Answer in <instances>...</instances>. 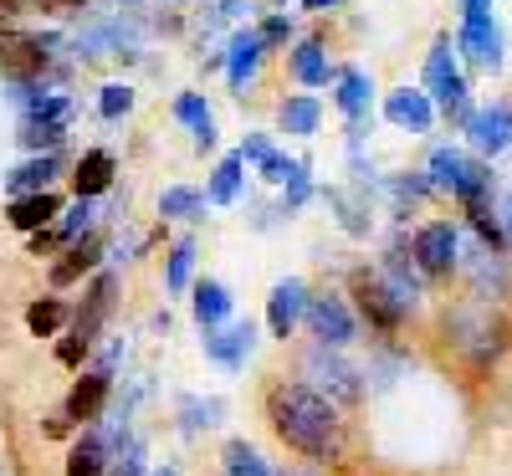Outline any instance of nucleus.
Masks as SVG:
<instances>
[{
  "instance_id": "36",
  "label": "nucleus",
  "mask_w": 512,
  "mask_h": 476,
  "mask_svg": "<svg viewBox=\"0 0 512 476\" xmlns=\"http://www.w3.org/2000/svg\"><path fill=\"white\" fill-rule=\"evenodd\" d=\"M287 31H292V21H287V16H272V21L262 26V41H287Z\"/></svg>"
},
{
  "instance_id": "10",
  "label": "nucleus",
  "mask_w": 512,
  "mask_h": 476,
  "mask_svg": "<svg viewBox=\"0 0 512 476\" xmlns=\"http://www.w3.org/2000/svg\"><path fill=\"white\" fill-rule=\"evenodd\" d=\"M108 313H113V277L103 272V277L88 287V297H82L77 318H72V338L82 343V349H93V338H98V328H103Z\"/></svg>"
},
{
  "instance_id": "7",
  "label": "nucleus",
  "mask_w": 512,
  "mask_h": 476,
  "mask_svg": "<svg viewBox=\"0 0 512 476\" xmlns=\"http://www.w3.org/2000/svg\"><path fill=\"white\" fill-rule=\"evenodd\" d=\"M308 328H313V338L323 343V349H344V343H354V313L344 308V297H333V292L308 302Z\"/></svg>"
},
{
  "instance_id": "16",
  "label": "nucleus",
  "mask_w": 512,
  "mask_h": 476,
  "mask_svg": "<svg viewBox=\"0 0 512 476\" xmlns=\"http://www.w3.org/2000/svg\"><path fill=\"white\" fill-rule=\"evenodd\" d=\"M57 195L47 190V195H21V200H11V210H6V221L16 226V231H31V236H41V226H52L57 221Z\"/></svg>"
},
{
  "instance_id": "8",
  "label": "nucleus",
  "mask_w": 512,
  "mask_h": 476,
  "mask_svg": "<svg viewBox=\"0 0 512 476\" xmlns=\"http://www.w3.org/2000/svg\"><path fill=\"white\" fill-rule=\"evenodd\" d=\"M308 282L303 277H282L277 287H272V297H267V323H272V333L277 338H287L292 328H297V318H308Z\"/></svg>"
},
{
  "instance_id": "25",
  "label": "nucleus",
  "mask_w": 512,
  "mask_h": 476,
  "mask_svg": "<svg viewBox=\"0 0 512 476\" xmlns=\"http://www.w3.org/2000/svg\"><path fill=\"white\" fill-rule=\"evenodd\" d=\"M241 154H231V159H221L216 164V175H210V185H205V200H216V205H231L236 200V190H241Z\"/></svg>"
},
{
  "instance_id": "32",
  "label": "nucleus",
  "mask_w": 512,
  "mask_h": 476,
  "mask_svg": "<svg viewBox=\"0 0 512 476\" xmlns=\"http://www.w3.org/2000/svg\"><path fill=\"white\" fill-rule=\"evenodd\" d=\"M88 226H93V200H77V205L62 215L57 241H77V236H88Z\"/></svg>"
},
{
  "instance_id": "27",
  "label": "nucleus",
  "mask_w": 512,
  "mask_h": 476,
  "mask_svg": "<svg viewBox=\"0 0 512 476\" xmlns=\"http://www.w3.org/2000/svg\"><path fill=\"white\" fill-rule=\"evenodd\" d=\"M200 210H205V195H200V190L175 185V190H164V195H159V215H169V221H195Z\"/></svg>"
},
{
  "instance_id": "19",
  "label": "nucleus",
  "mask_w": 512,
  "mask_h": 476,
  "mask_svg": "<svg viewBox=\"0 0 512 476\" xmlns=\"http://www.w3.org/2000/svg\"><path fill=\"white\" fill-rule=\"evenodd\" d=\"M338 108H344V118H364L369 113V103H374V88H369V77L359 72V67H344V72H338Z\"/></svg>"
},
{
  "instance_id": "24",
  "label": "nucleus",
  "mask_w": 512,
  "mask_h": 476,
  "mask_svg": "<svg viewBox=\"0 0 512 476\" xmlns=\"http://www.w3.org/2000/svg\"><path fill=\"white\" fill-rule=\"evenodd\" d=\"M226 313H231V292H226L221 282L205 277V282L195 287V318H200V328H216Z\"/></svg>"
},
{
  "instance_id": "1",
  "label": "nucleus",
  "mask_w": 512,
  "mask_h": 476,
  "mask_svg": "<svg viewBox=\"0 0 512 476\" xmlns=\"http://www.w3.org/2000/svg\"><path fill=\"white\" fill-rule=\"evenodd\" d=\"M267 415L277 436L303 456H328L338 446V415L308 384H277L267 395Z\"/></svg>"
},
{
  "instance_id": "4",
  "label": "nucleus",
  "mask_w": 512,
  "mask_h": 476,
  "mask_svg": "<svg viewBox=\"0 0 512 476\" xmlns=\"http://www.w3.org/2000/svg\"><path fill=\"white\" fill-rule=\"evenodd\" d=\"M456 251H461V236H456L451 221H431V226L415 231V267H420L425 277H451V272L461 267Z\"/></svg>"
},
{
  "instance_id": "38",
  "label": "nucleus",
  "mask_w": 512,
  "mask_h": 476,
  "mask_svg": "<svg viewBox=\"0 0 512 476\" xmlns=\"http://www.w3.org/2000/svg\"><path fill=\"white\" fill-rule=\"evenodd\" d=\"M108 476H139V451H128V456H118V466H113Z\"/></svg>"
},
{
  "instance_id": "40",
  "label": "nucleus",
  "mask_w": 512,
  "mask_h": 476,
  "mask_svg": "<svg viewBox=\"0 0 512 476\" xmlns=\"http://www.w3.org/2000/svg\"><path fill=\"white\" fill-rule=\"evenodd\" d=\"M16 11H21V0H0V26H11Z\"/></svg>"
},
{
  "instance_id": "13",
  "label": "nucleus",
  "mask_w": 512,
  "mask_h": 476,
  "mask_svg": "<svg viewBox=\"0 0 512 476\" xmlns=\"http://www.w3.org/2000/svg\"><path fill=\"white\" fill-rule=\"evenodd\" d=\"M384 118H390V123H400V128H410V134H425V128L436 123V108H431V98H425V93H415V88H400V93H390V98H384Z\"/></svg>"
},
{
  "instance_id": "28",
  "label": "nucleus",
  "mask_w": 512,
  "mask_h": 476,
  "mask_svg": "<svg viewBox=\"0 0 512 476\" xmlns=\"http://www.w3.org/2000/svg\"><path fill=\"white\" fill-rule=\"evenodd\" d=\"M62 318H67L62 297H41V302H31V308H26V328H31L36 338H52V333L62 328Z\"/></svg>"
},
{
  "instance_id": "12",
  "label": "nucleus",
  "mask_w": 512,
  "mask_h": 476,
  "mask_svg": "<svg viewBox=\"0 0 512 476\" xmlns=\"http://www.w3.org/2000/svg\"><path fill=\"white\" fill-rule=\"evenodd\" d=\"M354 297H359V308L369 313V323L374 328H395L400 318H405V308H400V297L384 287L379 277H354Z\"/></svg>"
},
{
  "instance_id": "22",
  "label": "nucleus",
  "mask_w": 512,
  "mask_h": 476,
  "mask_svg": "<svg viewBox=\"0 0 512 476\" xmlns=\"http://www.w3.org/2000/svg\"><path fill=\"white\" fill-rule=\"evenodd\" d=\"M175 118L195 134V144H200V149L216 144V123H210V108H205V98H200V93H180V98H175Z\"/></svg>"
},
{
  "instance_id": "39",
  "label": "nucleus",
  "mask_w": 512,
  "mask_h": 476,
  "mask_svg": "<svg viewBox=\"0 0 512 476\" xmlns=\"http://www.w3.org/2000/svg\"><path fill=\"white\" fill-rule=\"evenodd\" d=\"M497 221H502V236H507V246H512V190L502 195V210H497Z\"/></svg>"
},
{
  "instance_id": "3",
  "label": "nucleus",
  "mask_w": 512,
  "mask_h": 476,
  "mask_svg": "<svg viewBox=\"0 0 512 476\" xmlns=\"http://www.w3.org/2000/svg\"><path fill=\"white\" fill-rule=\"evenodd\" d=\"M425 98H436L446 108V118H456V123L472 118V93H466V77L451 57V41H436L431 57H425Z\"/></svg>"
},
{
  "instance_id": "31",
  "label": "nucleus",
  "mask_w": 512,
  "mask_h": 476,
  "mask_svg": "<svg viewBox=\"0 0 512 476\" xmlns=\"http://www.w3.org/2000/svg\"><path fill=\"white\" fill-rule=\"evenodd\" d=\"M190 267H195V241H180L175 251H169L164 287H169V292H185V287H190Z\"/></svg>"
},
{
  "instance_id": "45",
  "label": "nucleus",
  "mask_w": 512,
  "mask_h": 476,
  "mask_svg": "<svg viewBox=\"0 0 512 476\" xmlns=\"http://www.w3.org/2000/svg\"><path fill=\"white\" fill-rule=\"evenodd\" d=\"M292 476H303V471H292Z\"/></svg>"
},
{
  "instance_id": "29",
  "label": "nucleus",
  "mask_w": 512,
  "mask_h": 476,
  "mask_svg": "<svg viewBox=\"0 0 512 476\" xmlns=\"http://www.w3.org/2000/svg\"><path fill=\"white\" fill-rule=\"evenodd\" d=\"M93 262H98V246H93V241H82V246H67V256H62V262L52 267V282H57V287H67V282H77L82 272H88Z\"/></svg>"
},
{
  "instance_id": "26",
  "label": "nucleus",
  "mask_w": 512,
  "mask_h": 476,
  "mask_svg": "<svg viewBox=\"0 0 512 476\" xmlns=\"http://www.w3.org/2000/svg\"><path fill=\"white\" fill-rule=\"evenodd\" d=\"M308 374H318V379H323L328 389H338L344 400H354V395H359L354 369H349V364H338V359H323V354H313V359H308Z\"/></svg>"
},
{
  "instance_id": "23",
  "label": "nucleus",
  "mask_w": 512,
  "mask_h": 476,
  "mask_svg": "<svg viewBox=\"0 0 512 476\" xmlns=\"http://www.w3.org/2000/svg\"><path fill=\"white\" fill-rule=\"evenodd\" d=\"M67 476H108V446L98 436H82L67 451Z\"/></svg>"
},
{
  "instance_id": "15",
  "label": "nucleus",
  "mask_w": 512,
  "mask_h": 476,
  "mask_svg": "<svg viewBox=\"0 0 512 476\" xmlns=\"http://www.w3.org/2000/svg\"><path fill=\"white\" fill-rule=\"evenodd\" d=\"M72 185H77V200H93L113 185V154L108 149H88L72 169Z\"/></svg>"
},
{
  "instance_id": "2",
  "label": "nucleus",
  "mask_w": 512,
  "mask_h": 476,
  "mask_svg": "<svg viewBox=\"0 0 512 476\" xmlns=\"http://www.w3.org/2000/svg\"><path fill=\"white\" fill-rule=\"evenodd\" d=\"M431 190H446V195H456V200H466V205H477V200H487V190H492V169L482 164V159H472V154H461V149H436L431 154Z\"/></svg>"
},
{
  "instance_id": "6",
  "label": "nucleus",
  "mask_w": 512,
  "mask_h": 476,
  "mask_svg": "<svg viewBox=\"0 0 512 476\" xmlns=\"http://www.w3.org/2000/svg\"><path fill=\"white\" fill-rule=\"evenodd\" d=\"M461 128H466V139H472V149L487 154V159H497V154L512 149V108H507V103L472 108V118H466Z\"/></svg>"
},
{
  "instance_id": "33",
  "label": "nucleus",
  "mask_w": 512,
  "mask_h": 476,
  "mask_svg": "<svg viewBox=\"0 0 512 476\" xmlns=\"http://www.w3.org/2000/svg\"><path fill=\"white\" fill-rule=\"evenodd\" d=\"M98 108H103V118H123L128 108H134V93H128V88H118V82H113V88H103Z\"/></svg>"
},
{
  "instance_id": "44",
  "label": "nucleus",
  "mask_w": 512,
  "mask_h": 476,
  "mask_svg": "<svg viewBox=\"0 0 512 476\" xmlns=\"http://www.w3.org/2000/svg\"><path fill=\"white\" fill-rule=\"evenodd\" d=\"M154 476H175V471H169V466H164V471H154Z\"/></svg>"
},
{
  "instance_id": "11",
  "label": "nucleus",
  "mask_w": 512,
  "mask_h": 476,
  "mask_svg": "<svg viewBox=\"0 0 512 476\" xmlns=\"http://www.w3.org/2000/svg\"><path fill=\"white\" fill-rule=\"evenodd\" d=\"M262 57H267L262 31H236L231 47H226V82L231 88H246V82L256 77V67H262Z\"/></svg>"
},
{
  "instance_id": "14",
  "label": "nucleus",
  "mask_w": 512,
  "mask_h": 476,
  "mask_svg": "<svg viewBox=\"0 0 512 476\" xmlns=\"http://www.w3.org/2000/svg\"><path fill=\"white\" fill-rule=\"evenodd\" d=\"M251 349H256V328L251 323H236L226 333H210L205 338V354L216 359V364H226V369H241L251 359Z\"/></svg>"
},
{
  "instance_id": "37",
  "label": "nucleus",
  "mask_w": 512,
  "mask_h": 476,
  "mask_svg": "<svg viewBox=\"0 0 512 476\" xmlns=\"http://www.w3.org/2000/svg\"><path fill=\"white\" fill-rule=\"evenodd\" d=\"M82 354H88V349H82V343H77V338L67 333V338H62V349H57V359H62V364H77Z\"/></svg>"
},
{
  "instance_id": "18",
  "label": "nucleus",
  "mask_w": 512,
  "mask_h": 476,
  "mask_svg": "<svg viewBox=\"0 0 512 476\" xmlns=\"http://www.w3.org/2000/svg\"><path fill=\"white\" fill-rule=\"evenodd\" d=\"M292 77L303 82V88H323L328 77H338V72L328 67L323 41H297V47H292Z\"/></svg>"
},
{
  "instance_id": "9",
  "label": "nucleus",
  "mask_w": 512,
  "mask_h": 476,
  "mask_svg": "<svg viewBox=\"0 0 512 476\" xmlns=\"http://www.w3.org/2000/svg\"><path fill=\"white\" fill-rule=\"evenodd\" d=\"M41 67H47V41L41 36H6L0 41V72L6 77L31 82V77H41Z\"/></svg>"
},
{
  "instance_id": "43",
  "label": "nucleus",
  "mask_w": 512,
  "mask_h": 476,
  "mask_svg": "<svg viewBox=\"0 0 512 476\" xmlns=\"http://www.w3.org/2000/svg\"><path fill=\"white\" fill-rule=\"evenodd\" d=\"M308 6H313V11H328V6H333V0H308Z\"/></svg>"
},
{
  "instance_id": "34",
  "label": "nucleus",
  "mask_w": 512,
  "mask_h": 476,
  "mask_svg": "<svg viewBox=\"0 0 512 476\" xmlns=\"http://www.w3.org/2000/svg\"><path fill=\"white\" fill-rule=\"evenodd\" d=\"M236 154H241V164H267L272 159V139L267 134H246V144Z\"/></svg>"
},
{
  "instance_id": "21",
  "label": "nucleus",
  "mask_w": 512,
  "mask_h": 476,
  "mask_svg": "<svg viewBox=\"0 0 512 476\" xmlns=\"http://www.w3.org/2000/svg\"><path fill=\"white\" fill-rule=\"evenodd\" d=\"M57 180V154H41V159H26L16 175H11V195H47V185Z\"/></svg>"
},
{
  "instance_id": "17",
  "label": "nucleus",
  "mask_w": 512,
  "mask_h": 476,
  "mask_svg": "<svg viewBox=\"0 0 512 476\" xmlns=\"http://www.w3.org/2000/svg\"><path fill=\"white\" fill-rule=\"evenodd\" d=\"M103 400H108V374L98 369V374H82L77 384H72V395H67V420H98V410H103Z\"/></svg>"
},
{
  "instance_id": "41",
  "label": "nucleus",
  "mask_w": 512,
  "mask_h": 476,
  "mask_svg": "<svg viewBox=\"0 0 512 476\" xmlns=\"http://www.w3.org/2000/svg\"><path fill=\"white\" fill-rule=\"evenodd\" d=\"M482 11H492V0H461V16H482Z\"/></svg>"
},
{
  "instance_id": "20",
  "label": "nucleus",
  "mask_w": 512,
  "mask_h": 476,
  "mask_svg": "<svg viewBox=\"0 0 512 476\" xmlns=\"http://www.w3.org/2000/svg\"><path fill=\"white\" fill-rule=\"evenodd\" d=\"M318 118H323V103L313 93H297V98L282 103V134L308 139V134H318Z\"/></svg>"
},
{
  "instance_id": "30",
  "label": "nucleus",
  "mask_w": 512,
  "mask_h": 476,
  "mask_svg": "<svg viewBox=\"0 0 512 476\" xmlns=\"http://www.w3.org/2000/svg\"><path fill=\"white\" fill-rule=\"evenodd\" d=\"M226 476H272V466L262 461V451H251L246 441L226 446Z\"/></svg>"
},
{
  "instance_id": "35",
  "label": "nucleus",
  "mask_w": 512,
  "mask_h": 476,
  "mask_svg": "<svg viewBox=\"0 0 512 476\" xmlns=\"http://www.w3.org/2000/svg\"><path fill=\"white\" fill-rule=\"evenodd\" d=\"M185 415H190V420H185L190 430H195V425H216L221 405H216V400H205V405H185Z\"/></svg>"
},
{
  "instance_id": "5",
  "label": "nucleus",
  "mask_w": 512,
  "mask_h": 476,
  "mask_svg": "<svg viewBox=\"0 0 512 476\" xmlns=\"http://www.w3.org/2000/svg\"><path fill=\"white\" fill-rule=\"evenodd\" d=\"M456 47L466 52V62H472V67L497 72V67H502V26H497V16H492V11H482V16H461Z\"/></svg>"
},
{
  "instance_id": "42",
  "label": "nucleus",
  "mask_w": 512,
  "mask_h": 476,
  "mask_svg": "<svg viewBox=\"0 0 512 476\" xmlns=\"http://www.w3.org/2000/svg\"><path fill=\"white\" fill-rule=\"evenodd\" d=\"M36 6L47 11V6H82V0H36Z\"/></svg>"
}]
</instances>
